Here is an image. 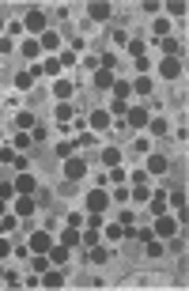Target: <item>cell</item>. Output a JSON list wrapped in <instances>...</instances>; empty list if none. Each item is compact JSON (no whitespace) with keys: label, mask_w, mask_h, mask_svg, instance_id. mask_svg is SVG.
<instances>
[{"label":"cell","mask_w":189,"mask_h":291,"mask_svg":"<svg viewBox=\"0 0 189 291\" xmlns=\"http://www.w3.org/2000/svg\"><path fill=\"white\" fill-rule=\"evenodd\" d=\"M167 170V155H151L147 159V174H163Z\"/></svg>","instance_id":"19"},{"label":"cell","mask_w":189,"mask_h":291,"mask_svg":"<svg viewBox=\"0 0 189 291\" xmlns=\"http://www.w3.org/2000/svg\"><path fill=\"white\" fill-rule=\"evenodd\" d=\"M91 261L102 265V261H106V249H102V246H91Z\"/></svg>","instance_id":"37"},{"label":"cell","mask_w":189,"mask_h":291,"mask_svg":"<svg viewBox=\"0 0 189 291\" xmlns=\"http://www.w3.org/2000/svg\"><path fill=\"white\" fill-rule=\"evenodd\" d=\"M0 163H15V151H12V147H0Z\"/></svg>","instance_id":"41"},{"label":"cell","mask_w":189,"mask_h":291,"mask_svg":"<svg viewBox=\"0 0 189 291\" xmlns=\"http://www.w3.org/2000/svg\"><path fill=\"white\" fill-rule=\"evenodd\" d=\"M144 246H147V257H159V253H163V242H151V238H147Z\"/></svg>","instance_id":"36"},{"label":"cell","mask_w":189,"mask_h":291,"mask_svg":"<svg viewBox=\"0 0 189 291\" xmlns=\"http://www.w3.org/2000/svg\"><path fill=\"white\" fill-rule=\"evenodd\" d=\"M106 238H114V242H121V223H117V227H106Z\"/></svg>","instance_id":"43"},{"label":"cell","mask_w":189,"mask_h":291,"mask_svg":"<svg viewBox=\"0 0 189 291\" xmlns=\"http://www.w3.org/2000/svg\"><path fill=\"white\" fill-rule=\"evenodd\" d=\"M114 114H121V117L129 114V106H125V99H114V106H110V117H114Z\"/></svg>","instance_id":"32"},{"label":"cell","mask_w":189,"mask_h":291,"mask_svg":"<svg viewBox=\"0 0 189 291\" xmlns=\"http://www.w3.org/2000/svg\"><path fill=\"white\" fill-rule=\"evenodd\" d=\"M8 249H12V246H8V238H0V257H8Z\"/></svg>","instance_id":"45"},{"label":"cell","mask_w":189,"mask_h":291,"mask_svg":"<svg viewBox=\"0 0 189 291\" xmlns=\"http://www.w3.org/2000/svg\"><path fill=\"white\" fill-rule=\"evenodd\" d=\"M30 212H34V197L19 193V201H15V216H30Z\"/></svg>","instance_id":"10"},{"label":"cell","mask_w":189,"mask_h":291,"mask_svg":"<svg viewBox=\"0 0 189 291\" xmlns=\"http://www.w3.org/2000/svg\"><path fill=\"white\" fill-rule=\"evenodd\" d=\"M159 72H163V80H178V76H182V61L178 57H167L159 64Z\"/></svg>","instance_id":"6"},{"label":"cell","mask_w":189,"mask_h":291,"mask_svg":"<svg viewBox=\"0 0 189 291\" xmlns=\"http://www.w3.org/2000/svg\"><path fill=\"white\" fill-rule=\"evenodd\" d=\"M147 201H151V208H147L151 216H163V212H167V201H163V197H147Z\"/></svg>","instance_id":"22"},{"label":"cell","mask_w":189,"mask_h":291,"mask_svg":"<svg viewBox=\"0 0 189 291\" xmlns=\"http://www.w3.org/2000/svg\"><path fill=\"white\" fill-rule=\"evenodd\" d=\"M42 284H45V288H61V284H64V272H53V269H45V272H42Z\"/></svg>","instance_id":"17"},{"label":"cell","mask_w":189,"mask_h":291,"mask_svg":"<svg viewBox=\"0 0 189 291\" xmlns=\"http://www.w3.org/2000/svg\"><path fill=\"white\" fill-rule=\"evenodd\" d=\"M167 12H170V15H186V0H170Z\"/></svg>","instance_id":"29"},{"label":"cell","mask_w":189,"mask_h":291,"mask_svg":"<svg viewBox=\"0 0 189 291\" xmlns=\"http://www.w3.org/2000/svg\"><path fill=\"white\" fill-rule=\"evenodd\" d=\"M12 227H15V216H12V212H4V216H0V231H12Z\"/></svg>","instance_id":"35"},{"label":"cell","mask_w":189,"mask_h":291,"mask_svg":"<svg viewBox=\"0 0 189 291\" xmlns=\"http://www.w3.org/2000/svg\"><path fill=\"white\" fill-rule=\"evenodd\" d=\"M170 204L178 208V219L186 223V189H174V193H170Z\"/></svg>","instance_id":"13"},{"label":"cell","mask_w":189,"mask_h":291,"mask_svg":"<svg viewBox=\"0 0 189 291\" xmlns=\"http://www.w3.org/2000/svg\"><path fill=\"white\" fill-rule=\"evenodd\" d=\"M114 91H117V99H129L132 87H129V83H114Z\"/></svg>","instance_id":"42"},{"label":"cell","mask_w":189,"mask_h":291,"mask_svg":"<svg viewBox=\"0 0 189 291\" xmlns=\"http://www.w3.org/2000/svg\"><path fill=\"white\" fill-rule=\"evenodd\" d=\"M72 151H76L72 140H61V144H57V155H61V159H72Z\"/></svg>","instance_id":"23"},{"label":"cell","mask_w":189,"mask_h":291,"mask_svg":"<svg viewBox=\"0 0 189 291\" xmlns=\"http://www.w3.org/2000/svg\"><path fill=\"white\" fill-rule=\"evenodd\" d=\"M91 83H95V91H110V87L117 83V80H114V72H106V68H95Z\"/></svg>","instance_id":"4"},{"label":"cell","mask_w":189,"mask_h":291,"mask_svg":"<svg viewBox=\"0 0 189 291\" xmlns=\"http://www.w3.org/2000/svg\"><path fill=\"white\" fill-rule=\"evenodd\" d=\"M170 234H178V219L155 216V238H170Z\"/></svg>","instance_id":"2"},{"label":"cell","mask_w":189,"mask_h":291,"mask_svg":"<svg viewBox=\"0 0 189 291\" xmlns=\"http://www.w3.org/2000/svg\"><path fill=\"white\" fill-rule=\"evenodd\" d=\"M53 95H57V102H68L72 99V83H68V80H57V83H53Z\"/></svg>","instance_id":"12"},{"label":"cell","mask_w":189,"mask_h":291,"mask_svg":"<svg viewBox=\"0 0 189 291\" xmlns=\"http://www.w3.org/2000/svg\"><path fill=\"white\" fill-rule=\"evenodd\" d=\"M38 53H42V45L34 42V38H27V42H23V57H38Z\"/></svg>","instance_id":"21"},{"label":"cell","mask_w":189,"mask_h":291,"mask_svg":"<svg viewBox=\"0 0 189 291\" xmlns=\"http://www.w3.org/2000/svg\"><path fill=\"white\" fill-rule=\"evenodd\" d=\"M163 49H167V57H178V53H182V42H174V38H167V45H163Z\"/></svg>","instance_id":"30"},{"label":"cell","mask_w":189,"mask_h":291,"mask_svg":"<svg viewBox=\"0 0 189 291\" xmlns=\"http://www.w3.org/2000/svg\"><path fill=\"white\" fill-rule=\"evenodd\" d=\"M8 197H15V182H0V201H8Z\"/></svg>","instance_id":"31"},{"label":"cell","mask_w":189,"mask_h":291,"mask_svg":"<svg viewBox=\"0 0 189 291\" xmlns=\"http://www.w3.org/2000/svg\"><path fill=\"white\" fill-rule=\"evenodd\" d=\"M167 30H170V23H167V19H155V34H159V38L167 34Z\"/></svg>","instance_id":"44"},{"label":"cell","mask_w":189,"mask_h":291,"mask_svg":"<svg viewBox=\"0 0 189 291\" xmlns=\"http://www.w3.org/2000/svg\"><path fill=\"white\" fill-rule=\"evenodd\" d=\"M80 238H84V242H87V246H99V242H102V234L95 231V223H91V231H87V234H80Z\"/></svg>","instance_id":"27"},{"label":"cell","mask_w":189,"mask_h":291,"mask_svg":"<svg viewBox=\"0 0 189 291\" xmlns=\"http://www.w3.org/2000/svg\"><path fill=\"white\" fill-rule=\"evenodd\" d=\"M125 117H129V125H136V129H144L147 121H151V114H147V106H132V110H129Z\"/></svg>","instance_id":"7"},{"label":"cell","mask_w":189,"mask_h":291,"mask_svg":"<svg viewBox=\"0 0 189 291\" xmlns=\"http://www.w3.org/2000/svg\"><path fill=\"white\" fill-rule=\"evenodd\" d=\"M91 129H110V110H95L91 114Z\"/></svg>","instance_id":"14"},{"label":"cell","mask_w":189,"mask_h":291,"mask_svg":"<svg viewBox=\"0 0 189 291\" xmlns=\"http://www.w3.org/2000/svg\"><path fill=\"white\" fill-rule=\"evenodd\" d=\"M129 53H132V57H136V61H144L147 45H144V42H129Z\"/></svg>","instance_id":"28"},{"label":"cell","mask_w":189,"mask_h":291,"mask_svg":"<svg viewBox=\"0 0 189 291\" xmlns=\"http://www.w3.org/2000/svg\"><path fill=\"white\" fill-rule=\"evenodd\" d=\"M57 121H72V106L68 102H57Z\"/></svg>","instance_id":"26"},{"label":"cell","mask_w":189,"mask_h":291,"mask_svg":"<svg viewBox=\"0 0 189 291\" xmlns=\"http://www.w3.org/2000/svg\"><path fill=\"white\" fill-rule=\"evenodd\" d=\"M132 91H136V95H151V80H147V76H140V80L132 83Z\"/></svg>","instance_id":"24"},{"label":"cell","mask_w":189,"mask_h":291,"mask_svg":"<svg viewBox=\"0 0 189 291\" xmlns=\"http://www.w3.org/2000/svg\"><path fill=\"white\" fill-rule=\"evenodd\" d=\"M15 147H23V151H30V136H27V132H19V136H15Z\"/></svg>","instance_id":"39"},{"label":"cell","mask_w":189,"mask_h":291,"mask_svg":"<svg viewBox=\"0 0 189 291\" xmlns=\"http://www.w3.org/2000/svg\"><path fill=\"white\" fill-rule=\"evenodd\" d=\"M42 72L57 76V72H61V61H57V57H49V61H45V64H42Z\"/></svg>","instance_id":"34"},{"label":"cell","mask_w":189,"mask_h":291,"mask_svg":"<svg viewBox=\"0 0 189 291\" xmlns=\"http://www.w3.org/2000/svg\"><path fill=\"white\" fill-rule=\"evenodd\" d=\"M15 125H19V129H30V125H34V117H30V114H19V117H15Z\"/></svg>","instance_id":"38"},{"label":"cell","mask_w":189,"mask_h":291,"mask_svg":"<svg viewBox=\"0 0 189 291\" xmlns=\"http://www.w3.org/2000/svg\"><path fill=\"white\" fill-rule=\"evenodd\" d=\"M30 269H34V272H45V269H49V253H38V257L30 261Z\"/></svg>","instance_id":"25"},{"label":"cell","mask_w":189,"mask_h":291,"mask_svg":"<svg viewBox=\"0 0 189 291\" xmlns=\"http://www.w3.org/2000/svg\"><path fill=\"white\" fill-rule=\"evenodd\" d=\"M38 45H42V49H57V45H61V34H57V30H45L42 38H38Z\"/></svg>","instance_id":"16"},{"label":"cell","mask_w":189,"mask_h":291,"mask_svg":"<svg viewBox=\"0 0 189 291\" xmlns=\"http://www.w3.org/2000/svg\"><path fill=\"white\" fill-rule=\"evenodd\" d=\"M147 125H151V132H155V136H163V132H167V121H163V117H151Z\"/></svg>","instance_id":"33"},{"label":"cell","mask_w":189,"mask_h":291,"mask_svg":"<svg viewBox=\"0 0 189 291\" xmlns=\"http://www.w3.org/2000/svg\"><path fill=\"white\" fill-rule=\"evenodd\" d=\"M102 163H106V166H117V163H121V151H117V147H106V151H102Z\"/></svg>","instance_id":"20"},{"label":"cell","mask_w":189,"mask_h":291,"mask_svg":"<svg viewBox=\"0 0 189 291\" xmlns=\"http://www.w3.org/2000/svg\"><path fill=\"white\" fill-rule=\"evenodd\" d=\"M0 27H4V23H0Z\"/></svg>","instance_id":"46"},{"label":"cell","mask_w":189,"mask_h":291,"mask_svg":"<svg viewBox=\"0 0 189 291\" xmlns=\"http://www.w3.org/2000/svg\"><path fill=\"white\" fill-rule=\"evenodd\" d=\"M49 246H53V238H49L45 231H34V234H30V249H34V253H49Z\"/></svg>","instance_id":"5"},{"label":"cell","mask_w":189,"mask_h":291,"mask_svg":"<svg viewBox=\"0 0 189 291\" xmlns=\"http://www.w3.org/2000/svg\"><path fill=\"white\" fill-rule=\"evenodd\" d=\"M68 261V246H49V265H64Z\"/></svg>","instance_id":"18"},{"label":"cell","mask_w":189,"mask_h":291,"mask_svg":"<svg viewBox=\"0 0 189 291\" xmlns=\"http://www.w3.org/2000/svg\"><path fill=\"white\" fill-rule=\"evenodd\" d=\"M80 242H84V238H80V227H64V234H61V246H80Z\"/></svg>","instance_id":"11"},{"label":"cell","mask_w":189,"mask_h":291,"mask_svg":"<svg viewBox=\"0 0 189 291\" xmlns=\"http://www.w3.org/2000/svg\"><path fill=\"white\" fill-rule=\"evenodd\" d=\"M34 189H38V182H34V178L27 174V170L15 178V193H27V197H34Z\"/></svg>","instance_id":"9"},{"label":"cell","mask_w":189,"mask_h":291,"mask_svg":"<svg viewBox=\"0 0 189 291\" xmlns=\"http://www.w3.org/2000/svg\"><path fill=\"white\" fill-rule=\"evenodd\" d=\"M84 174H87V163L84 159H76V155L64 159V178H68V182H76V178H84Z\"/></svg>","instance_id":"3"},{"label":"cell","mask_w":189,"mask_h":291,"mask_svg":"<svg viewBox=\"0 0 189 291\" xmlns=\"http://www.w3.org/2000/svg\"><path fill=\"white\" fill-rule=\"evenodd\" d=\"M87 15H91V19H110V15H114V8H110V4H91Z\"/></svg>","instance_id":"15"},{"label":"cell","mask_w":189,"mask_h":291,"mask_svg":"<svg viewBox=\"0 0 189 291\" xmlns=\"http://www.w3.org/2000/svg\"><path fill=\"white\" fill-rule=\"evenodd\" d=\"M106 204H110V193H106V189H91V197H87V208H91V212H102Z\"/></svg>","instance_id":"8"},{"label":"cell","mask_w":189,"mask_h":291,"mask_svg":"<svg viewBox=\"0 0 189 291\" xmlns=\"http://www.w3.org/2000/svg\"><path fill=\"white\" fill-rule=\"evenodd\" d=\"M23 27H27L30 34H45V12L42 8H30L27 19H23Z\"/></svg>","instance_id":"1"},{"label":"cell","mask_w":189,"mask_h":291,"mask_svg":"<svg viewBox=\"0 0 189 291\" xmlns=\"http://www.w3.org/2000/svg\"><path fill=\"white\" fill-rule=\"evenodd\" d=\"M132 197H136V201L144 204V201H147V197H151V193H147V186H136V189H132Z\"/></svg>","instance_id":"40"}]
</instances>
